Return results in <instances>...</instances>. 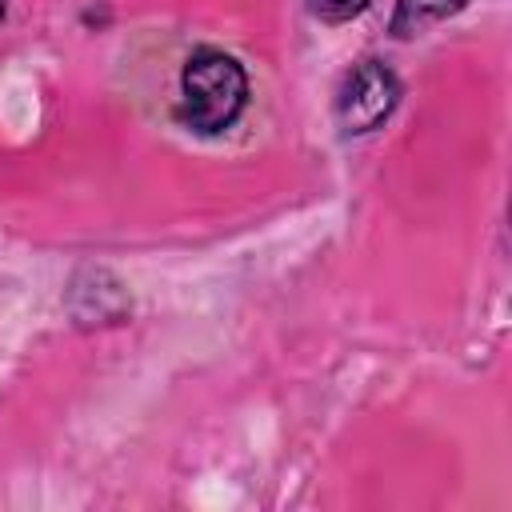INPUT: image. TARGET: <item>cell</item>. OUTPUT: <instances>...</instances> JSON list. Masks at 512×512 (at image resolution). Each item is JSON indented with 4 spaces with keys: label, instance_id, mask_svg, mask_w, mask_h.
I'll list each match as a JSON object with an SVG mask.
<instances>
[{
    "label": "cell",
    "instance_id": "5b68a950",
    "mask_svg": "<svg viewBox=\"0 0 512 512\" xmlns=\"http://www.w3.org/2000/svg\"><path fill=\"white\" fill-rule=\"evenodd\" d=\"M0 20H4V0H0Z\"/></svg>",
    "mask_w": 512,
    "mask_h": 512
},
{
    "label": "cell",
    "instance_id": "6da1fadb",
    "mask_svg": "<svg viewBox=\"0 0 512 512\" xmlns=\"http://www.w3.org/2000/svg\"><path fill=\"white\" fill-rule=\"evenodd\" d=\"M248 108V72L236 56L220 48H196L180 68L176 116L196 136L228 132Z\"/></svg>",
    "mask_w": 512,
    "mask_h": 512
},
{
    "label": "cell",
    "instance_id": "3957f363",
    "mask_svg": "<svg viewBox=\"0 0 512 512\" xmlns=\"http://www.w3.org/2000/svg\"><path fill=\"white\" fill-rule=\"evenodd\" d=\"M464 4H468V0H396L388 28H392L396 40H412V36H420L424 28H432V24L448 20V16H456Z\"/></svg>",
    "mask_w": 512,
    "mask_h": 512
},
{
    "label": "cell",
    "instance_id": "7a4b0ae2",
    "mask_svg": "<svg viewBox=\"0 0 512 512\" xmlns=\"http://www.w3.org/2000/svg\"><path fill=\"white\" fill-rule=\"evenodd\" d=\"M400 104V80L380 60H360L336 88V124L348 136H364L380 128Z\"/></svg>",
    "mask_w": 512,
    "mask_h": 512
},
{
    "label": "cell",
    "instance_id": "277c9868",
    "mask_svg": "<svg viewBox=\"0 0 512 512\" xmlns=\"http://www.w3.org/2000/svg\"><path fill=\"white\" fill-rule=\"evenodd\" d=\"M304 4H308V12L320 16V20H328V24H344V20L360 16L372 0H304Z\"/></svg>",
    "mask_w": 512,
    "mask_h": 512
}]
</instances>
